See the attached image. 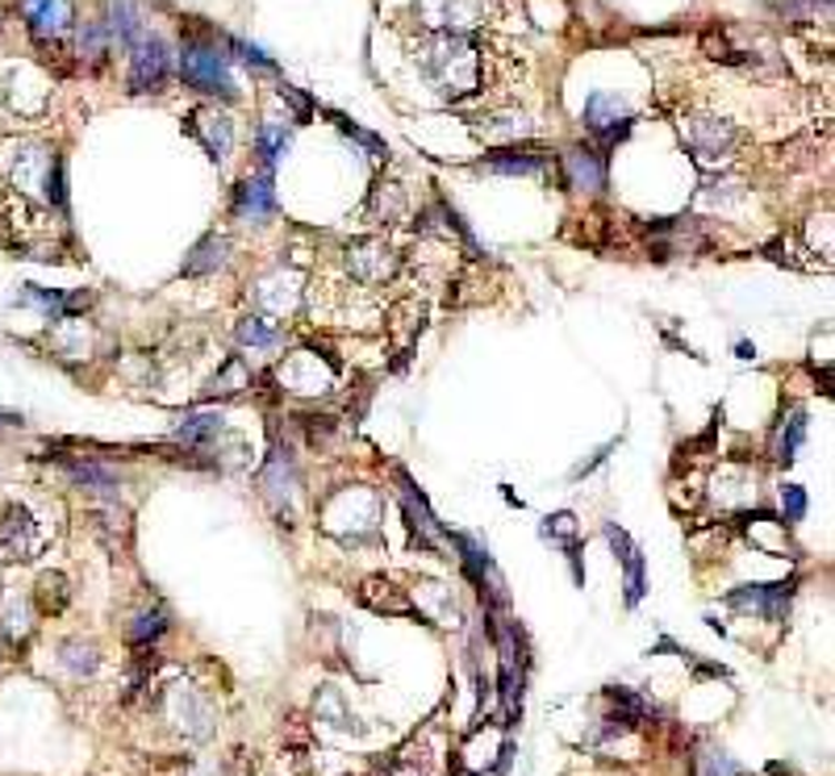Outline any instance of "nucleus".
Returning <instances> with one entry per match:
<instances>
[{
	"mask_svg": "<svg viewBox=\"0 0 835 776\" xmlns=\"http://www.w3.org/2000/svg\"><path fill=\"white\" fill-rule=\"evenodd\" d=\"M585 130H590L597 142H618L631 130V109L626 104H618V97H610V92H593L590 101H585Z\"/></svg>",
	"mask_w": 835,
	"mask_h": 776,
	"instance_id": "6e6552de",
	"label": "nucleus"
},
{
	"mask_svg": "<svg viewBox=\"0 0 835 776\" xmlns=\"http://www.w3.org/2000/svg\"><path fill=\"white\" fill-rule=\"evenodd\" d=\"M227 51L239 54L247 68H255V71H276V63H272V59H268V54H263L260 47H251V42H243V38H227Z\"/></svg>",
	"mask_w": 835,
	"mask_h": 776,
	"instance_id": "a878e982",
	"label": "nucleus"
},
{
	"mask_svg": "<svg viewBox=\"0 0 835 776\" xmlns=\"http://www.w3.org/2000/svg\"><path fill=\"white\" fill-rule=\"evenodd\" d=\"M68 472H71V481L76 484H88V488H113V472L109 467H101V464H68Z\"/></svg>",
	"mask_w": 835,
	"mask_h": 776,
	"instance_id": "393cba45",
	"label": "nucleus"
},
{
	"mask_svg": "<svg viewBox=\"0 0 835 776\" xmlns=\"http://www.w3.org/2000/svg\"><path fill=\"white\" fill-rule=\"evenodd\" d=\"M481 168L502 175H543L547 168H556V159H552V151H540V147H505V151H493Z\"/></svg>",
	"mask_w": 835,
	"mask_h": 776,
	"instance_id": "9d476101",
	"label": "nucleus"
},
{
	"mask_svg": "<svg viewBox=\"0 0 835 776\" xmlns=\"http://www.w3.org/2000/svg\"><path fill=\"white\" fill-rule=\"evenodd\" d=\"M63 664H68L71 673H92V668H97V647H88V643H63Z\"/></svg>",
	"mask_w": 835,
	"mask_h": 776,
	"instance_id": "bb28decb",
	"label": "nucleus"
},
{
	"mask_svg": "<svg viewBox=\"0 0 835 776\" xmlns=\"http://www.w3.org/2000/svg\"><path fill=\"white\" fill-rule=\"evenodd\" d=\"M681 134H685V142H690V151H694L697 163H718V159H727L731 151H735V142H740L735 125L723 118H711V113L685 118L681 121Z\"/></svg>",
	"mask_w": 835,
	"mask_h": 776,
	"instance_id": "20e7f679",
	"label": "nucleus"
},
{
	"mask_svg": "<svg viewBox=\"0 0 835 776\" xmlns=\"http://www.w3.org/2000/svg\"><path fill=\"white\" fill-rule=\"evenodd\" d=\"M239 343L251 346V351H272V346L284 343V330L272 326L268 318H243L239 322Z\"/></svg>",
	"mask_w": 835,
	"mask_h": 776,
	"instance_id": "a211bd4d",
	"label": "nucleus"
},
{
	"mask_svg": "<svg viewBox=\"0 0 835 776\" xmlns=\"http://www.w3.org/2000/svg\"><path fill=\"white\" fill-rule=\"evenodd\" d=\"M163 635V614H142V618H134V626H130V643H147V638H159Z\"/></svg>",
	"mask_w": 835,
	"mask_h": 776,
	"instance_id": "cd10ccee",
	"label": "nucleus"
},
{
	"mask_svg": "<svg viewBox=\"0 0 835 776\" xmlns=\"http://www.w3.org/2000/svg\"><path fill=\"white\" fill-rule=\"evenodd\" d=\"M564 180L573 184V189H602L606 184V155H597V151H585V147H573L569 155H564Z\"/></svg>",
	"mask_w": 835,
	"mask_h": 776,
	"instance_id": "ddd939ff",
	"label": "nucleus"
},
{
	"mask_svg": "<svg viewBox=\"0 0 835 776\" xmlns=\"http://www.w3.org/2000/svg\"><path fill=\"white\" fill-rule=\"evenodd\" d=\"M485 139H522L526 134V118L522 113H497L489 118V125H481Z\"/></svg>",
	"mask_w": 835,
	"mask_h": 776,
	"instance_id": "4be33fe9",
	"label": "nucleus"
},
{
	"mask_svg": "<svg viewBox=\"0 0 835 776\" xmlns=\"http://www.w3.org/2000/svg\"><path fill=\"white\" fill-rule=\"evenodd\" d=\"M172 80V54L159 38L142 34L130 47V92H163Z\"/></svg>",
	"mask_w": 835,
	"mask_h": 776,
	"instance_id": "39448f33",
	"label": "nucleus"
},
{
	"mask_svg": "<svg viewBox=\"0 0 835 776\" xmlns=\"http://www.w3.org/2000/svg\"><path fill=\"white\" fill-rule=\"evenodd\" d=\"M414 18L426 34H469L485 21V0H418Z\"/></svg>",
	"mask_w": 835,
	"mask_h": 776,
	"instance_id": "7ed1b4c3",
	"label": "nucleus"
},
{
	"mask_svg": "<svg viewBox=\"0 0 835 776\" xmlns=\"http://www.w3.org/2000/svg\"><path fill=\"white\" fill-rule=\"evenodd\" d=\"M104 30H109V42H118V47L130 51V47L147 34L139 4H134V0H109V21H104Z\"/></svg>",
	"mask_w": 835,
	"mask_h": 776,
	"instance_id": "4468645a",
	"label": "nucleus"
},
{
	"mask_svg": "<svg viewBox=\"0 0 835 776\" xmlns=\"http://www.w3.org/2000/svg\"><path fill=\"white\" fill-rule=\"evenodd\" d=\"M782 505H785V522H802V514H806V493H802L798 484H785Z\"/></svg>",
	"mask_w": 835,
	"mask_h": 776,
	"instance_id": "c85d7f7f",
	"label": "nucleus"
},
{
	"mask_svg": "<svg viewBox=\"0 0 835 776\" xmlns=\"http://www.w3.org/2000/svg\"><path fill=\"white\" fill-rule=\"evenodd\" d=\"M414 59L422 75L447 101H469L485 88V47L472 34H426L418 38Z\"/></svg>",
	"mask_w": 835,
	"mask_h": 776,
	"instance_id": "f257e3e1",
	"label": "nucleus"
},
{
	"mask_svg": "<svg viewBox=\"0 0 835 776\" xmlns=\"http://www.w3.org/2000/svg\"><path fill=\"white\" fill-rule=\"evenodd\" d=\"M38 547H42V526H38L26 505L13 501L0 514V552L9 555V560H34Z\"/></svg>",
	"mask_w": 835,
	"mask_h": 776,
	"instance_id": "423d86ee",
	"label": "nucleus"
},
{
	"mask_svg": "<svg viewBox=\"0 0 835 776\" xmlns=\"http://www.w3.org/2000/svg\"><path fill=\"white\" fill-rule=\"evenodd\" d=\"M694 776H740V764L723 752H702L694 764Z\"/></svg>",
	"mask_w": 835,
	"mask_h": 776,
	"instance_id": "b1692460",
	"label": "nucleus"
},
{
	"mask_svg": "<svg viewBox=\"0 0 835 776\" xmlns=\"http://www.w3.org/2000/svg\"><path fill=\"white\" fill-rule=\"evenodd\" d=\"M189 134L205 147V155L213 159V163H227L230 151H234V121H230L222 109H213V104H205V109H192V113H189Z\"/></svg>",
	"mask_w": 835,
	"mask_h": 776,
	"instance_id": "0eeeda50",
	"label": "nucleus"
},
{
	"mask_svg": "<svg viewBox=\"0 0 835 776\" xmlns=\"http://www.w3.org/2000/svg\"><path fill=\"white\" fill-rule=\"evenodd\" d=\"M234 213H239V218H251V222H260V218H272V213H276L272 172H260V175H251V180H243L239 201H234Z\"/></svg>",
	"mask_w": 835,
	"mask_h": 776,
	"instance_id": "9b49d317",
	"label": "nucleus"
},
{
	"mask_svg": "<svg viewBox=\"0 0 835 776\" xmlns=\"http://www.w3.org/2000/svg\"><path fill=\"white\" fill-rule=\"evenodd\" d=\"M773 9H777V18H785L789 26H806V21L832 18V0H777Z\"/></svg>",
	"mask_w": 835,
	"mask_h": 776,
	"instance_id": "6ab92c4d",
	"label": "nucleus"
},
{
	"mask_svg": "<svg viewBox=\"0 0 835 776\" xmlns=\"http://www.w3.org/2000/svg\"><path fill=\"white\" fill-rule=\"evenodd\" d=\"M180 80L205 97H234V80H230V54L227 47H218V38L201 30L197 38L184 42L180 51Z\"/></svg>",
	"mask_w": 835,
	"mask_h": 776,
	"instance_id": "f03ea898",
	"label": "nucleus"
},
{
	"mask_svg": "<svg viewBox=\"0 0 835 776\" xmlns=\"http://www.w3.org/2000/svg\"><path fill=\"white\" fill-rule=\"evenodd\" d=\"M255 151H260L263 172H272V168H276V159L289 151V130H284V125H276V121H263L260 130H255Z\"/></svg>",
	"mask_w": 835,
	"mask_h": 776,
	"instance_id": "f3484780",
	"label": "nucleus"
},
{
	"mask_svg": "<svg viewBox=\"0 0 835 776\" xmlns=\"http://www.w3.org/2000/svg\"><path fill=\"white\" fill-rule=\"evenodd\" d=\"M104 47H109L104 21H84V30H80V59H84V63H101Z\"/></svg>",
	"mask_w": 835,
	"mask_h": 776,
	"instance_id": "412c9836",
	"label": "nucleus"
},
{
	"mask_svg": "<svg viewBox=\"0 0 835 776\" xmlns=\"http://www.w3.org/2000/svg\"><path fill=\"white\" fill-rule=\"evenodd\" d=\"M227 251H230V242H227V239L209 234L205 242H197V251H192V259H184V276H205V272H218V268L227 263Z\"/></svg>",
	"mask_w": 835,
	"mask_h": 776,
	"instance_id": "dca6fc26",
	"label": "nucleus"
},
{
	"mask_svg": "<svg viewBox=\"0 0 835 776\" xmlns=\"http://www.w3.org/2000/svg\"><path fill=\"white\" fill-rule=\"evenodd\" d=\"M26 21L38 42H59L76 21V4L71 0H26Z\"/></svg>",
	"mask_w": 835,
	"mask_h": 776,
	"instance_id": "1a4fd4ad",
	"label": "nucleus"
},
{
	"mask_svg": "<svg viewBox=\"0 0 835 776\" xmlns=\"http://www.w3.org/2000/svg\"><path fill=\"white\" fill-rule=\"evenodd\" d=\"M623 564H626V605H635L644 597V555L631 547L623 555Z\"/></svg>",
	"mask_w": 835,
	"mask_h": 776,
	"instance_id": "5701e85b",
	"label": "nucleus"
},
{
	"mask_svg": "<svg viewBox=\"0 0 835 776\" xmlns=\"http://www.w3.org/2000/svg\"><path fill=\"white\" fill-rule=\"evenodd\" d=\"M543 535H547V538H564V543L573 547V514H556V517H547V526H543Z\"/></svg>",
	"mask_w": 835,
	"mask_h": 776,
	"instance_id": "c756f323",
	"label": "nucleus"
},
{
	"mask_svg": "<svg viewBox=\"0 0 835 776\" xmlns=\"http://www.w3.org/2000/svg\"><path fill=\"white\" fill-rule=\"evenodd\" d=\"M802 439H806V414H802V410H789V417H782L777 439H773V460H777V464H794Z\"/></svg>",
	"mask_w": 835,
	"mask_h": 776,
	"instance_id": "2eb2a0df",
	"label": "nucleus"
},
{
	"mask_svg": "<svg viewBox=\"0 0 835 776\" xmlns=\"http://www.w3.org/2000/svg\"><path fill=\"white\" fill-rule=\"evenodd\" d=\"M218 431H222V414H189L175 426V439L180 443H205Z\"/></svg>",
	"mask_w": 835,
	"mask_h": 776,
	"instance_id": "aec40b11",
	"label": "nucleus"
},
{
	"mask_svg": "<svg viewBox=\"0 0 835 776\" xmlns=\"http://www.w3.org/2000/svg\"><path fill=\"white\" fill-rule=\"evenodd\" d=\"M789 593H794V585H744L740 593H731V605L765 614V618H782V609L789 605Z\"/></svg>",
	"mask_w": 835,
	"mask_h": 776,
	"instance_id": "f8f14e48",
	"label": "nucleus"
}]
</instances>
